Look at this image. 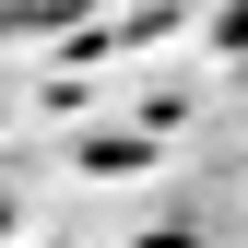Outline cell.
<instances>
[{
  "label": "cell",
  "mask_w": 248,
  "mask_h": 248,
  "mask_svg": "<svg viewBox=\"0 0 248 248\" xmlns=\"http://www.w3.org/2000/svg\"><path fill=\"white\" fill-rule=\"evenodd\" d=\"M36 12H71V0H0V24H36Z\"/></svg>",
  "instance_id": "6da1fadb"
},
{
  "label": "cell",
  "mask_w": 248,
  "mask_h": 248,
  "mask_svg": "<svg viewBox=\"0 0 248 248\" xmlns=\"http://www.w3.org/2000/svg\"><path fill=\"white\" fill-rule=\"evenodd\" d=\"M0 248H12V189H0Z\"/></svg>",
  "instance_id": "3957f363"
},
{
  "label": "cell",
  "mask_w": 248,
  "mask_h": 248,
  "mask_svg": "<svg viewBox=\"0 0 248 248\" xmlns=\"http://www.w3.org/2000/svg\"><path fill=\"white\" fill-rule=\"evenodd\" d=\"M225 47H236V59H248V0H236V12H225Z\"/></svg>",
  "instance_id": "7a4b0ae2"
}]
</instances>
